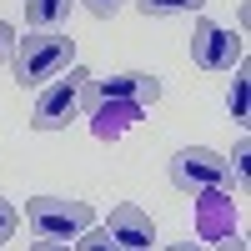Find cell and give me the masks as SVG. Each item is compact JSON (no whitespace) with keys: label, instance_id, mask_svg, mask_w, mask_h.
<instances>
[{"label":"cell","instance_id":"1","mask_svg":"<svg viewBox=\"0 0 251 251\" xmlns=\"http://www.w3.org/2000/svg\"><path fill=\"white\" fill-rule=\"evenodd\" d=\"M71 66H75V40L60 35V30H30L25 40H15V50H10V75H15V86H25V91L55 80Z\"/></svg>","mask_w":251,"mask_h":251},{"label":"cell","instance_id":"2","mask_svg":"<svg viewBox=\"0 0 251 251\" xmlns=\"http://www.w3.org/2000/svg\"><path fill=\"white\" fill-rule=\"evenodd\" d=\"M25 221L46 241H75L80 231L96 226V211H91V201H75V196H30Z\"/></svg>","mask_w":251,"mask_h":251},{"label":"cell","instance_id":"3","mask_svg":"<svg viewBox=\"0 0 251 251\" xmlns=\"http://www.w3.org/2000/svg\"><path fill=\"white\" fill-rule=\"evenodd\" d=\"M146 106L151 111L161 100V80L151 71H121V75H91L86 91H80V111H96V106Z\"/></svg>","mask_w":251,"mask_h":251},{"label":"cell","instance_id":"4","mask_svg":"<svg viewBox=\"0 0 251 251\" xmlns=\"http://www.w3.org/2000/svg\"><path fill=\"white\" fill-rule=\"evenodd\" d=\"M166 176H171L176 191L196 196V191H216V186H231V161L211 146H181L166 166Z\"/></svg>","mask_w":251,"mask_h":251},{"label":"cell","instance_id":"5","mask_svg":"<svg viewBox=\"0 0 251 251\" xmlns=\"http://www.w3.org/2000/svg\"><path fill=\"white\" fill-rule=\"evenodd\" d=\"M86 80H91L86 66H71L55 80H46V91H40L35 111H30V131H60V126H71V116H80V91H86Z\"/></svg>","mask_w":251,"mask_h":251},{"label":"cell","instance_id":"6","mask_svg":"<svg viewBox=\"0 0 251 251\" xmlns=\"http://www.w3.org/2000/svg\"><path fill=\"white\" fill-rule=\"evenodd\" d=\"M241 60H246L241 35H231L216 20H196V30H191V66L196 71H236Z\"/></svg>","mask_w":251,"mask_h":251},{"label":"cell","instance_id":"7","mask_svg":"<svg viewBox=\"0 0 251 251\" xmlns=\"http://www.w3.org/2000/svg\"><path fill=\"white\" fill-rule=\"evenodd\" d=\"M196 241H221L236 231V201H231V186H216V191H196Z\"/></svg>","mask_w":251,"mask_h":251},{"label":"cell","instance_id":"8","mask_svg":"<svg viewBox=\"0 0 251 251\" xmlns=\"http://www.w3.org/2000/svg\"><path fill=\"white\" fill-rule=\"evenodd\" d=\"M106 236H111L121 251H156V226H151V216H146L136 201H121L116 211H111Z\"/></svg>","mask_w":251,"mask_h":251},{"label":"cell","instance_id":"9","mask_svg":"<svg viewBox=\"0 0 251 251\" xmlns=\"http://www.w3.org/2000/svg\"><path fill=\"white\" fill-rule=\"evenodd\" d=\"M91 116V131H96V141H121L126 131H131V126L146 116V106H96V111H86Z\"/></svg>","mask_w":251,"mask_h":251},{"label":"cell","instance_id":"10","mask_svg":"<svg viewBox=\"0 0 251 251\" xmlns=\"http://www.w3.org/2000/svg\"><path fill=\"white\" fill-rule=\"evenodd\" d=\"M75 0H25V25L30 30H60V20H71Z\"/></svg>","mask_w":251,"mask_h":251},{"label":"cell","instance_id":"11","mask_svg":"<svg viewBox=\"0 0 251 251\" xmlns=\"http://www.w3.org/2000/svg\"><path fill=\"white\" fill-rule=\"evenodd\" d=\"M211 0H136V10L146 20H161V15H191V10H206Z\"/></svg>","mask_w":251,"mask_h":251},{"label":"cell","instance_id":"12","mask_svg":"<svg viewBox=\"0 0 251 251\" xmlns=\"http://www.w3.org/2000/svg\"><path fill=\"white\" fill-rule=\"evenodd\" d=\"M246 91H251V75H246V60H241V66H236V80H231V96H226L231 121H246Z\"/></svg>","mask_w":251,"mask_h":251},{"label":"cell","instance_id":"13","mask_svg":"<svg viewBox=\"0 0 251 251\" xmlns=\"http://www.w3.org/2000/svg\"><path fill=\"white\" fill-rule=\"evenodd\" d=\"M71 246H75V251H121V246L106 236V226H91V231H80Z\"/></svg>","mask_w":251,"mask_h":251},{"label":"cell","instance_id":"14","mask_svg":"<svg viewBox=\"0 0 251 251\" xmlns=\"http://www.w3.org/2000/svg\"><path fill=\"white\" fill-rule=\"evenodd\" d=\"M246 156H251V141L241 136V141H236V156H231V181H236V191H246Z\"/></svg>","mask_w":251,"mask_h":251},{"label":"cell","instance_id":"15","mask_svg":"<svg viewBox=\"0 0 251 251\" xmlns=\"http://www.w3.org/2000/svg\"><path fill=\"white\" fill-rule=\"evenodd\" d=\"M15 226H20V211H15L5 196H0V241H10V236H15Z\"/></svg>","mask_w":251,"mask_h":251},{"label":"cell","instance_id":"16","mask_svg":"<svg viewBox=\"0 0 251 251\" xmlns=\"http://www.w3.org/2000/svg\"><path fill=\"white\" fill-rule=\"evenodd\" d=\"M80 5H86V10L96 15V20H111V15H116V10L126 5V0H80Z\"/></svg>","mask_w":251,"mask_h":251},{"label":"cell","instance_id":"17","mask_svg":"<svg viewBox=\"0 0 251 251\" xmlns=\"http://www.w3.org/2000/svg\"><path fill=\"white\" fill-rule=\"evenodd\" d=\"M10 50H15V25L0 20V60H10Z\"/></svg>","mask_w":251,"mask_h":251},{"label":"cell","instance_id":"18","mask_svg":"<svg viewBox=\"0 0 251 251\" xmlns=\"http://www.w3.org/2000/svg\"><path fill=\"white\" fill-rule=\"evenodd\" d=\"M30 251H75L71 241H46V236H40V241H30Z\"/></svg>","mask_w":251,"mask_h":251},{"label":"cell","instance_id":"19","mask_svg":"<svg viewBox=\"0 0 251 251\" xmlns=\"http://www.w3.org/2000/svg\"><path fill=\"white\" fill-rule=\"evenodd\" d=\"M216 251H246V241L231 231V236H221V241H216Z\"/></svg>","mask_w":251,"mask_h":251},{"label":"cell","instance_id":"20","mask_svg":"<svg viewBox=\"0 0 251 251\" xmlns=\"http://www.w3.org/2000/svg\"><path fill=\"white\" fill-rule=\"evenodd\" d=\"M166 251H206V241H176V246H166Z\"/></svg>","mask_w":251,"mask_h":251}]
</instances>
